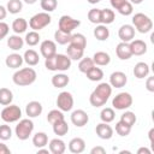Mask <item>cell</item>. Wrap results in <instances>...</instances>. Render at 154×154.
Masks as SVG:
<instances>
[{
	"label": "cell",
	"mask_w": 154,
	"mask_h": 154,
	"mask_svg": "<svg viewBox=\"0 0 154 154\" xmlns=\"http://www.w3.org/2000/svg\"><path fill=\"white\" fill-rule=\"evenodd\" d=\"M100 8H91L88 12V19L93 24H101L100 22Z\"/></svg>",
	"instance_id": "45"
},
{
	"label": "cell",
	"mask_w": 154,
	"mask_h": 154,
	"mask_svg": "<svg viewBox=\"0 0 154 154\" xmlns=\"http://www.w3.org/2000/svg\"><path fill=\"white\" fill-rule=\"evenodd\" d=\"M66 150V144L60 138H53L49 142V152L52 154H63Z\"/></svg>",
	"instance_id": "22"
},
{
	"label": "cell",
	"mask_w": 154,
	"mask_h": 154,
	"mask_svg": "<svg viewBox=\"0 0 154 154\" xmlns=\"http://www.w3.org/2000/svg\"><path fill=\"white\" fill-rule=\"evenodd\" d=\"M89 4H91V5H95V4H97V2H100L101 0H87Z\"/></svg>",
	"instance_id": "60"
},
{
	"label": "cell",
	"mask_w": 154,
	"mask_h": 154,
	"mask_svg": "<svg viewBox=\"0 0 154 154\" xmlns=\"http://www.w3.org/2000/svg\"><path fill=\"white\" fill-rule=\"evenodd\" d=\"M28 22L24 19V18H16L13 22H12V30L17 34V35H20L23 32L26 31L28 29Z\"/></svg>",
	"instance_id": "29"
},
{
	"label": "cell",
	"mask_w": 154,
	"mask_h": 154,
	"mask_svg": "<svg viewBox=\"0 0 154 154\" xmlns=\"http://www.w3.org/2000/svg\"><path fill=\"white\" fill-rule=\"evenodd\" d=\"M136 120H137L136 114H135L134 112H131V111H125V112L120 116V122L125 123L126 125H129V126H131V128H132V125L136 123Z\"/></svg>",
	"instance_id": "41"
},
{
	"label": "cell",
	"mask_w": 154,
	"mask_h": 154,
	"mask_svg": "<svg viewBox=\"0 0 154 154\" xmlns=\"http://www.w3.org/2000/svg\"><path fill=\"white\" fill-rule=\"evenodd\" d=\"M117 11H118L120 14H123V16H130V14L132 13V11H134V7H132V4L126 0L123 5H120V6L117 8Z\"/></svg>",
	"instance_id": "47"
},
{
	"label": "cell",
	"mask_w": 154,
	"mask_h": 154,
	"mask_svg": "<svg viewBox=\"0 0 154 154\" xmlns=\"http://www.w3.org/2000/svg\"><path fill=\"white\" fill-rule=\"evenodd\" d=\"M40 52H41V54H42V57L45 59L55 55L57 54V45H55V42L52 41V40L42 41L41 45H40Z\"/></svg>",
	"instance_id": "11"
},
{
	"label": "cell",
	"mask_w": 154,
	"mask_h": 154,
	"mask_svg": "<svg viewBox=\"0 0 154 154\" xmlns=\"http://www.w3.org/2000/svg\"><path fill=\"white\" fill-rule=\"evenodd\" d=\"M149 71H150L149 65L144 61H140L134 67V76L138 79H142V78H144L149 75Z\"/></svg>",
	"instance_id": "21"
},
{
	"label": "cell",
	"mask_w": 154,
	"mask_h": 154,
	"mask_svg": "<svg viewBox=\"0 0 154 154\" xmlns=\"http://www.w3.org/2000/svg\"><path fill=\"white\" fill-rule=\"evenodd\" d=\"M116 54L120 60H128L132 57L129 42H119L116 47Z\"/></svg>",
	"instance_id": "14"
},
{
	"label": "cell",
	"mask_w": 154,
	"mask_h": 154,
	"mask_svg": "<svg viewBox=\"0 0 154 154\" xmlns=\"http://www.w3.org/2000/svg\"><path fill=\"white\" fill-rule=\"evenodd\" d=\"M10 153H11L10 148H8L5 143L0 142V154H10Z\"/></svg>",
	"instance_id": "53"
},
{
	"label": "cell",
	"mask_w": 154,
	"mask_h": 154,
	"mask_svg": "<svg viewBox=\"0 0 154 154\" xmlns=\"http://www.w3.org/2000/svg\"><path fill=\"white\" fill-rule=\"evenodd\" d=\"M40 5H41V8L45 11V12H53L57 6H58V1L57 0H41L40 1Z\"/></svg>",
	"instance_id": "44"
},
{
	"label": "cell",
	"mask_w": 154,
	"mask_h": 154,
	"mask_svg": "<svg viewBox=\"0 0 154 154\" xmlns=\"http://www.w3.org/2000/svg\"><path fill=\"white\" fill-rule=\"evenodd\" d=\"M57 106L63 112H69L73 107V96L69 91H61L57 97Z\"/></svg>",
	"instance_id": "8"
},
{
	"label": "cell",
	"mask_w": 154,
	"mask_h": 154,
	"mask_svg": "<svg viewBox=\"0 0 154 154\" xmlns=\"http://www.w3.org/2000/svg\"><path fill=\"white\" fill-rule=\"evenodd\" d=\"M66 53H67V57L71 59V60H81L83 58V54H84V49L82 48H78L76 46H72L69 43L67 48H66Z\"/></svg>",
	"instance_id": "28"
},
{
	"label": "cell",
	"mask_w": 154,
	"mask_h": 154,
	"mask_svg": "<svg viewBox=\"0 0 154 154\" xmlns=\"http://www.w3.org/2000/svg\"><path fill=\"white\" fill-rule=\"evenodd\" d=\"M51 82H52L53 87H55V88H64V87H66L69 84L70 78L65 73H57V75H54L52 77Z\"/></svg>",
	"instance_id": "27"
},
{
	"label": "cell",
	"mask_w": 154,
	"mask_h": 154,
	"mask_svg": "<svg viewBox=\"0 0 154 154\" xmlns=\"http://www.w3.org/2000/svg\"><path fill=\"white\" fill-rule=\"evenodd\" d=\"M43 111L42 105L38 101H30L25 107V113L29 118H36L38 117Z\"/></svg>",
	"instance_id": "18"
},
{
	"label": "cell",
	"mask_w": 154,
	"mask_h": 154,
	"mask_svg": "<svg viewBox=\"0 0 154 154\" xmlns=\"http://www.w3.org/2000/svg\"><path fill=\"white\" fill-rule=\"evenodd\" d=\"M126 0H109V2H111V6L113 7V8H118L120 5H123L124 2H125Z\"/></svg>",
	"instance_id": "52"
},
{
	"label": "cell",
	"mask_w": 154,
	"mask_h": 154,
	"mask_svg": "<svg viewBox=\"0 0 154 154\" xmlns=\"http://www.w3.org/2000/svg\"><path fill=\"white\" fill-rule=\"evenodd\" d=\"M8 31H10L8 24L5 22H0V41L8 35Z\"/></svg>",
	"instance_id": "49"
},
{
	"label": "cell",
	"mask_w": 154,
	"mask_h": 154,
	"mask_svg": "<svg viewBox=\"0 0 154 154\" xmlns=\"http://www.w3.org/2000/svg\"><path fill=\"white\" fill-rule=\"evenodd\" d=\"M23 8V2L20 0H10L7 2V6H6V10L7 12L12 13V14H17L22 11Z\"/></svg>",
	"instance_id": "39"
},
{
	"label": "cell",
	"mask_w": 154,
	"mask_h": 154,
	"mask_svg": "<svg viewBox=\"0 0 154 154\" xmlns=\"http://www.w3.org/2000/svg\"><path fill=\"white\" fill-rule=\"evenodd\" d=\"M111 94H112V87H111V84L109 83H106V82H102L90 94L89 102L94 107H101V106H103L107 102V100L109 99Z\"/></svg>",
	"instance_id": "1"
},
{
	"label": "cell",
	"mask_w": 154,
	"mask_h": 154,
	"mask_svg": "<svg viewBox=\"0 0 154 154\" xmlns=\"http://www.w3.org/2000/svg\"><path fill=\"white\" fill-rule=\"evenodd\" d=\"M114 18H116V14H114L113 10L102 8L100 11V22H101V24H105V25L111 24V23H113Z\"/></svg>",
	"instance_id": "32"
},
{
	"label": "cell",
	"mask_w": 154,
	"mask_h": 154,
	"mask_svg": "<svg viewBox=\"0 0 154 154\" xmlns=\"http://www.w3.org/2000/svg\"><path fill=\"white\" fill-rule=\"evenodd\" d=\"M36 78H37V75H36V71L32 67H23V69H19L12 76L13 83L16 85H19V87L30 85V84H32L36 81Z\"/></svg>",
	"instance_id": "2"
},
{
	"label": "cell",
	"mask_w": 154,
	"mask_h": 154,
	"mask_svg": "<svg viewBox=\"0 0 154 154\" xmlns=\"http://www.w3.org/2000/svg\"><path fill=\"white\" fill-rule=\"evenodd\" d=\"M114 118H116V113H114V109L111 107L102 108V111L100 112V119L103 123H111L114 120Z\"/></svg>",
	"instance_id": "37"
},
{
	"label": "cell",
	"mask_w": 154,
	"mask_h": 154,
	"mask_svg": "<svg viewBox=\"0 0 154 154\" xmlns=\"http://www.w3.org/2000/svg\"><path fill=\"white\" fill-rule=\"evenodd\" d=\"M91 59H93L94 64L97 65V66H106V65H108L109 61H111L109 54L106 53V52H102V51L94 53V55H93Z\"/></svg>",
	"instance_id": "23"
},
{
	"label": "cell",
	"mask_w": 154,
	"mask_h": 154,
	"mask_svg": "<svg viewBox=\"0 0 154 154\" xmlns=\"http://www.w3.org/2000/svg\"><path fill=\"white\" fill-rule=\"evenodd\" d=\"M118 36L122 42H130L135 37V28L131 24H124L119 28Z\"/></svg>",
	"instance_id": "13"
},
{
	"label": "cell",
	"mask_w": 154,
	"mask_h": 154,
	"mask_svg": "<svg viewBox=\"0 0 154 154\" xmlns=\"http://www.w3.org/2000/svg\"><path fill=\"white\" fill-rule=\"evenodd\" d=\"M129 45L132 55H143L147 53V43L142 40H131Z\"/></svg>",
	"instance_id": "17"
},
{
	"label": "cell",
	"mask_w": 154,
	"mask_h": 154,
	"mask_svg": "<svg viewBox=\"0 0 154 154\" xmlns=\"http://www.w3.org/2000/svg\"><path fill=\"white\" fill-rule=\"evenodd\" d=\"M137 154H150V150L146 147H141L137 149Z\"/></svg>",
	"instance_id": "55"
},
{
	"label": "cell",
	"mask_w": 154,
	"mask_h": 154,
	"mask_svg": "<svg viewBox=\"0 0 154 154\" xmlns=\"http://www.w3.org/2000/svg\"><path fill=\"white\" fill-rule=\"evenodd\" d=\"M13 94L8 88H0V105L7 106L12 102Z\"/></svg>",
	"instance_id": "36"
},
{
	"label": "cell",
	"mask_w": 154,
	"mask_h": 154,
	"mask_svg": "<svg viewBox=\"0 0 154 154\" xmlns=\"http://www.w3.org/2000/svg\"><path fill=\"white\" fill-rule=\"evenodd\" d=\"M146 88H147L148 91L154 93V77L153 76H150V77L147 78V81H146Z\"/></svg>",
	"instance_id": "50"
},
{
	"label": "cell",
	"mask_w": 154,
	"mask_h": 154,
	"mask_svg": "<svg viewBox=\"0 0 154 154\" xmlns=\"http://www.w3.org/2000/svg\"><path fill=\"white\" fill-rule=\"evenodd\" d=\"M105 153H106V149L101 146H96L90 150V154H105Z\"/></svg>",
	"instance_id": "51"
},
{
	"label": "cell",
	"mask_w": 154,
	"mask_h": 154,
	"mask_svg": "<svg viewBox=\"0 0 154 154\" xmlns=\"http://www.w3.org/2000/svg\"><path fill=\"white\" fill-rule=\"evenodd\" d=\"M34 130V123L31 119L25 118V119H19L18 124L16 125L14 132L18 140L20 141H25L29 138V136L32 134Z\"/></svg>",
	"instance_id": "4"
},
{
	"label": "cell",
	"mask_w": 154,
	"mask_h": 154,
	"mask_svg": "<svg viewBox=\"0 0 154 154\" xmlns=\"http://www.w3.org/2000/svg\"><path fill=\"white\" fill-rule=\"evenodd\" d=\"M71 35H72L71 32H65V31L58 29L54 32V38H55V42L59 45H69L70 40H71Z\"/></svg>",
	"instance_id": "34"
},
{
	"label": "cell",
	"mask_w": 154,
	"mask_h": 154,
	"mask_svg": "<svg viewBox=\"0 0 154 154\" xmlns=\"http://www.w3.org/2000/svg\"><path fill=\"white\" fill-rule=\"evenodd\" d=\"M96 135L101 138V140H109L113 136V129L111 125H108V123H100L96 125Z\"/></svg>",
	"instance_id": "15"
},
{
	"label": "cell",
	"mask_w": 154,
	"mask_h": 154,
	"mask_svg": "<svg viewBox=\"0 0 154 154\" xmlns=\"http://www.w3.org/2000/svg\"><path fill=\"white\" fill-rule=\"evenodd\" d=\"M1 119L5 123H14L22 118V109L17 105H7L1 111Z\"/></svg>",
	"instance_id": "6"
},
{
	"label": "cell",
	"mask_w": 154,
	"mask_h": 154,
	"mask_svg": "<svg viewBox=\"0 0 154 154\" xmlns=\"http://www.w3.org/2000/svg\"><path fill=\"white\" fill-rule=\"evenodd\" d=\"M132 26L136 28L138 32L147 34V32H149L152 30L153 22L147 14L138 12V13H135L134 17H132Z\"/></svg>",
	"instance_id": "3"
},
{
	"label": "cell",
	"mask_w": 154,
	"mask_h": 154,
	"mask_svg": "<svg viewBox=\"0 0 154 154\" xmlns=\"http://www.w3.org/2000/svg\"><path fill=\"white\" fill-rule=\"evenodd\" d=\"M131 105H132V96L130 93H126V91H122L117 94L112 100L113 108L119 109V111L128 109L129 107H131Z\"/></svg>",
	"instance_id": "7"
},
{
	"label": "cell",
	"mask_w": 154,
	"mask_h": 154,
	"mask_svg": "<svg viewBox=\"0 0 154 154\" xmlns=\"http://www.w3.org/2000/svg\"><path fill=\"white\" fill-rule=\"evenodd\" d=\"M11 137H12V129L10 128V125H7V124L0 125V140L7 141Z\"/></svg>",
	"instance_id": "46"
},
{
	"label": "cell",
	"mask_w": 154,
	"mask_h": 154,
	"mask_svg": "<svg viewBox=\"0 0 154 154\" xmlns=\"http://www.w3.org/2000/svg\"><path fill=\"white\" fill-rule=\"evenodd\" d=\"M72 60L67 57V54H55V65H57V71H67L71 67Z\"/></svg>",
	"instance_id": "16"
},
{
	"label": "cell",
	"mask_w": 154,
	"mask_h": 154,
	"mask_svg": "<svg viewBox=\"0 0 154 154\" xmlns=\"http://www.w3.org/2000/svg\"><path fill=\"white\" fill-rule=\"evenodd\" d=\"M85 149V141L81 137H75L69 142V150L73 154H79Z\"/></svg>",
	"instance_id": "20"
},
{
	"label": "cell",
	"mask_w": 154,
	"mask_h": 154,
	"mask_svg": "<svg viewBox=\"0 0 154 154\" xmlns=\"http://www.w3.org/2000/svg\"><path fill=\"white\" fill-rule=\"evenodd\" d=\"M70 118H71V123L75 126H77V128H82V126L87 125L88 122H89V116L83 109H76V111H73L71 113V117Z\"/></svg>",
	"instance_id": "10"
},
{
	"label": "cell",
	"mask_w": 154,
	"mask_h": 154,
	"mask_svg": "<svg viewBox=\"0 0 154 154\" xmlns=\"http://www.w3.org/2000/svg\"><path fill=\"white\" fill-rule=\"evenodd\" d=\"M128 82V77L122 71H114L109 76V84L112 88H123Z\"/></svg>",
	"instance_id": "12"
},
{
	"label": "cell",
	"mask_w": 154,
	"mask_h": 154,
	"mask_svg": "<svg viewBox=\"0 0 154 154\" xmlns=\"http://www.w3.org/2000/svg\"><path fill=\"white\" fill-rule=\"evenodd\" d=\"M40 38H41V36H40V34L37 32V31H35V30H31V31H29L26 35H25V38H24V42L28 45V46H36L38 42H40Z\"/></svg>",
	"instance_id": "38"
},
{
	"label": "cell",
	"mask_w": 154,
	"mask_h": 154,
	"mask_svg": "<svg viewBox=\"0 0 154 154\" xmlns=\"http://www.w3.org/2000/svg\"><path fill=\"white\" fill-rule=\"evenodd\" d=\"M94 36L99 41H106L109 37V30L105 24H97L94 29Z\"/></svg>",
	"instance_id": "24"
},
{
	"label": "cell",
	"mask_w": 154,
	"mask_h": 154,
	"mask_svg": "<svg viewBox=\"0 0 154 154\" xmlns=\"http://www.w3.org/2000/svg\"><path fill=\"white\" fill-rule=\"evenodd\" d=\"M24 2H26V4H29V5H32V4H35L37 0H23Z\"/></svg>",
	"instance_id": "59"
},
{
	"label": "cell",
	"mask_w": 154,
	"mask_h": 154,
	"mask_svg": "<svg viewBox=\"0 0 154 154\" xmlns=\"http://www.w3.org/2000/svg\"><path fill=\"white\" fill-rule=\"evenodd\" d=\"M6 16H7V10H6V7H4V6L0 5V22H2V19H5Z\"/></svg>",
	"instance_id": "54"
},
{
	"label": "cell",
	"mask_w": 154,
	"mask_h": 154,
	"mask_svg": "<svg viewBox=\"0 0 154 154\" xmlns=\"http://www.w3.org/2000/svg\"><path fill=\"white\" fill-rule=\"evenodd\" d=\"M41 153H46V154H48L49 150H48V149H45V148L42 147V148H38V150H37V154H41Z\"/></svg>",
	"instance_id": "57"
},
{
	"label": "cell",
	"mask_w": 154,
	"mask_h": 154,
	"mask_svg": "<svg viewBox=\"0 0 154 154\" xmlns=\"http://www.w3.org/2000/svg\"><path fill=\"white\" fill-rule=\"evenodd\" d=\"M23 63H24L23 57L18 53H12V54L7 55L5 59V64L10 69H19Z\"/></svg>",
	"instance_id": "19"
},
{
	"label": "cell",
	"mask_w": 154,
	"mask_h": 154,
	"mask_svg": "<svg viewBox=\"0 0 154 154\" xmlns=\"http://www.w3.org/2000/svg\"><path fill=\"white\" fill-rule=\"evenodd\" d=\"M143 0H130V2L131 4H135V5H138V4H141Z\"/></svg>",
	"instance_id": "58"
},
{
	"label": "cell",
	"mask_w": 154,
	"mask_h": 154,
	"mask_svg": "<svg viewBox=\"0 0 154 154\" xmlns=\"http://www.w3.org/2000/svg\"><path fill=\"white\" fill-rule=\"evenodd\" d=\"M61 119H65V118H64L63 111H60L59 108H58V109H52V111H49L48 114H47V120H48V123H51V124H54L55 122L61 120Z\"/></svg>",
	"instance_id": "42"
},
{
	"label": "cell",
	"mask_w": 154,
	"mask_h": 154,
	"mask_svg": "<svg viewBox=\"0 0 154 154\" xmlns=\"http://www.w3.org/2000/svg\"><path fill=\"white\" fill-rule=\"evenodd\" d=\"M23 60L29 65V66H35L38 64L40 61V57H38V53L34 49H28L24 52V55H23Z\"/></svg>",
	"instance_id": "26"
},
{
	"label": "cell",
	"mask_w": 154,
	"mask_h": 154,
	"mask_svg": "<svg viewBox=\"0 0 154 154\" xmlns=\"http://www.w3.org/2000/svg\"><path fill=\"white\" fill-rule=\"evenodd\" d=\"M85 75H87V78L91 82H99L103 78V71L96 66H93Z\"/></svg>",
	"instance_id": "35"
},
{
	"label": "cell",
	"mask_w": 154,
	"mask_h": 154,
	"mask_svg": "<svg viewBox=\"0 0 154 154\" xmlns=\"http://www.w3.org/2000/svg\"><path fill=\"white\" fill-rule=\"evenodd\" d=\"M153 134H154V129H150L149 132H148V137H149L150 143H153Z\"/></svg>",
	"instance_id": "56"
},
{
	"label": "cell",
	"mask_w": 154,
	"mask_h": 154,
	"mask_svg": "<svg viewBox=\"0 0 154 154\" xmlns=\"http://www.w3.org/2000/svg\"><path fill=\"white\" fill-rule=\"evenodd\" d=\"M93 66H95V64H94V61H93V59L91 58H82L81 60H79V64H78V70L82 72V73H87Z\"/></svg>",
	"instance_id": "40"
},
{
	"label": "cell",
	"mask_w": 154,
	"mask_h": 154,
	"mask_svg": "<svg viewBox=\"0 0 154 154\" xmlns=\"http://www.w3.org/2000/svg\"><path fill=\"white\" fill-rule=\"evenodd\" d=\"M116 132L119 135V136H122V137H125V136H128L130 132H131V126H129V125H126L125 123H123V122H117L116 123Z\"/></svg>",
	"instance_id": "43"
},
{
	"label": "cell",
	"mask_w": 154,
	"mask_h": 154,
	"mask_svg": "<svg viewBox=\"0 0 154 154\" xmlns=\"http://www.w3.org/2000/svg\"><path fill=\"white\" fill-rule=\"evenodd\" d=\"M7 46L12 51H19L24 46V40L19 35H17V34L16 35H11L7 38Z\"/></svg>",
	"instance_id": "25"
},
{
	"label": "cell",
	"mask_w": 154,
	"mask_h": 154,
	"mask_svg": "<svg viewBox=\"0 0 154 154\" xmlns=\"http://www.w3.org/2000/svg\"><path fill=\"white\" fill-rule=\"evenodd\" d=\"M52 126H53V132L58 136H65L69 132V125L65 122V119L55 122L54 124H52Z\"/></svg>",
	"instance_id": "30"
},
{
	"label": "cell",
	"mask_w": 154,
	"mask_h": 154,
	"mask_svg": "<svg viewBox=\"0 0 154 154\" xmlns=\"http://www.w3.org/2000/svg\"><path fill=\"white\" fill-rule=\"evenodd\" d=\"M70 45L84 49V48L87 47V38H85V36H84L83 34H81V32L72 34V35H71V40H70Z\"/></svg>",
	"instance_id": "31"
},
{
	"label": "cell",
	"mask_w": 154,
	"mask_h": 154,
	"mask_svg": "<svg viewBox=\"0 0 154 154\" xmlns=\"http://www.w3.org/2000/svg\"><path fill=\"white\" fill-rule=\"evenodd\" d=\"M48 143V136L46 132H36L34 136H32V144L36 147V148H42V147H46Z\"/></svg>",
	"instance_id": "33"
},
{
	"label": "cell",
	"mask_w": 154,
	"mask_h": 154,
	"mask_svg": "<svg viewBox=\"0 0 154 154\" xmlns=\"http://www.w3.org/2000/svg\"><path fill=\"white\" fill-rule=\"evenodd\" d=\"M45 66H46V69H47V70H49V71H57L55 55L49 57V58H46V60H45Z\"/></svg>",
	"instance_id": "48"
},
{
	"label": "cell",
	"mask_w": 154,
	"mask_h": 154,
	"mask_svg": "<svg viewBox=\"0 0 154 154\" xmlns=\"http://www.w3.org/2000/svg\"><path fill=\"white\" fill-rule=\"evenodd\" d=\"M51 20H52V17L48 12H40L34 14L30 18L29 26L35 31H40L43 28H46L48 24H51Z\"/></svg>",
	"instance_id": "5"
},
{
	"label": "cell",
	"mask_w": 154,
	"mask_h": 154,
	"mask_svg": "<svg viewBox=\"0 0 154 154\" xmlns=\"http://www.w3.org/2000/svg\"><path fill=\"white\" fill-rule=\"evenodd\" d=\"M79 24H81V22L78 19H75L67 14L61 16L59 19V29L65 32H72L76 28L79 26Z\"/></svg>",
	"instance_id": "9"
}]
</instances>
